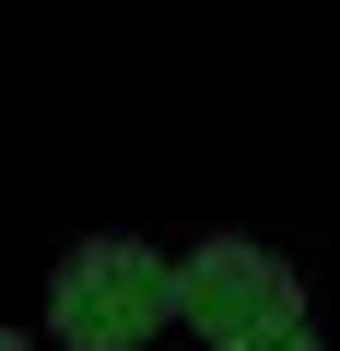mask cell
Here are the masks:
<instances>
[{"label":"cell","instance_id":"cell-4","mask_svg":"<svg viewBox=\"0 0 340 351\" xmlns=\"http://www.w3.org/2000/svg\"><path fill=\"white\" fill-rule=\"evenodd\" d=\"M0 351H36V339H24V328H0Z\"/></svg>","mask_w":340,"mask_h":351},{"label":"cell","instance_id":"cell-1","mask_svg":"<svg viewBox=\"0 0 340 351\" xmlns=\"http://www.w3.org/2000/svg\"><path fill=\"white\" fill-rule=\"evenodd\" d=\"M164 316H177V258L141 234H82L47 281V328L59 351H141Z\"/></svg>","mask_w":340,"mask_h":351},{"label":"cell","instance_id":"cell-3","mask_svg":"<svg viewBox=\"0 0 340 351\" xmlns=\"http://www.w3.org/2000/svg\"><path fill=\"white\" fill-rule=\"evenodd\" d=\"M258 351H317V328H293V339H258Z\"/></svg>","mask_w":340,"mask_h":351},{"label":"cell","instance_id":"cell-2","mask_svg":"<svg viewBox=\"0 0 340 351\" xmlns=\"http://www.w3.org/2000/svg\"><path fill=\"white\" fill-rule=\"evenodd\" d=\"M177 316L212 351H258V339H293L305 328V281H293V258H270L247 234H212V246L177 258Z\"/></svg>","mask_w":340,"mask_h":351}]
</instances>
